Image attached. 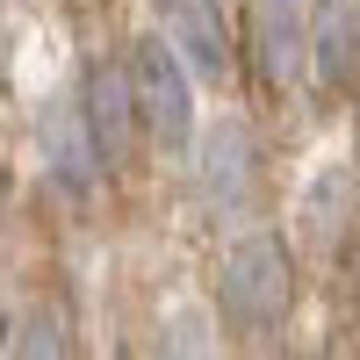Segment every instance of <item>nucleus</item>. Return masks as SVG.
Returning a JSON list of instances; mask_svg holds the SVG:
<instances>
[{
	"mask_svg": "<svg viewBox=\"0 0 360 360\" xmlns=\"http://www.w3.org/2000/svg\"><path fill=\"white\" fill-rule=\"evenodd\" d=\"M295 310V252L281 231H252L238 238V245H224L217 259V317L231 324V332L245 339H266L281 332Z\"/></svg>",
	"mask_w": 360,
	"mask_h": 360,
	"instance_id": "1",
	"label": "nucleus"
},
{
	"mask_svg": "<svg viewBox=\"0 0 360 360\" xmlns=\"http://www.w3.org/2000/svg\"><path fill=\"white\" fill-rule=\"evenodd\" d=\"M130 79H137L144 137H152L159 152H188V137H195V86H188V58H180L166 37H137V44H130Z\"/></svg>",
	"mask_w": 360,
	"mask_h": 360,
	"instance_id": "2",
	"label": "nucleus"
},
{
	"mask_svg": "<svg viewBox=\"0 0 360 360\" xmlns=\"http://www.w3.org/2000/svg\"><path fill=\"white\" fill-rule=\"evenodd\" d=\"M195 195L209 217H252L266 195V159L245 123H217L195 144Z\"/></svg>",
	"mask_w": 360,
	"mask_h": 360,
	"instance_id": "3",
	"label": "nucleus"
},
{
	"mask_svg": "<svg viewBox=\"0 0 360 360\" xmlns=\"http://www.w3.org/2000/svg\"><path fill=\"white\" fill-rule=\"evenodd\" d=\"M37 152H44V173H51L65 195H94L101 173H108L79 94H51V101H44V115H37Z\"/></svg>",
	"mask_w": 360,
	"mask_h": 360,
	"instance_id": "4",
	"label": "nucleus"
},
{
	"mask_svg": "<svg viewBox=\"0 0 360 360\" xmlns=\"http://www.w3.org/2000/svg\"><path fill=\"white\" fill-rule=\"evenodd\" d=\"M310 0H252V72L266 94H288L310 72Z\"/></svg>",
	"mask_w": 360,
	"mask_h": 360,
	"instance_id": "5",
	"label": "nucleus"
},
{
	"mask_svg": "<svg viewBox=\"0 0 360 360\" xmlns=\"http://www.w3.org/2000/svg\"><path fill=\"white\" fill-rule=\"evenodd\" d=\"M79 108H86L94 144H101V159H108V173H115V166L137 152V137H144L130 58H94V65H86V79H79Z\"/></svg>",
	"mask_w": 360,
	"mask_h": 360,
	"instance_id": "6",
	"label": "nucleus"
},
{
	"mask_svg": "<svg viewBox=\"0 0 360 360\" xmlns=\"http://www.w3.org/2000/svg\"><path fill=\"white\" fill-rule=\"evenodd\" d=\"M159 8V29H166V44L188 58V72H202V79H231V22H224V8L217 0H152Z\"/></svg>",
	"mask_w": 360,
	"mask_h": 360,
	"instance_id": "7",
	"label": "nucleus"
},
{
	"mask_svg": "<svg viewBox=\"0 0 360 360\" xmlns=\"http://www.w3.org/2000/svg\"><path fill=\"white\" fill-rule=\"evenodd\" d=\"M310 72H317L324 94H353V79H360V0H317Z\"/></svg>",
	"mask_w": 360,
	"mask_h": 360,
	"instance_id": "8",
	"label": "nucleus"
},
{
	"mask_svg": "<svg viewBox=\"0 0 360 360\" xmlns=\"http://www.w3.org/2000/svg\"><path fill=\"white\" fill-rule=\"evenodd\" d=\"M353 224H360V180H353V166H332V173H317V188H310V202H303V238L317 252H346V238H353Z\"/></svg>",
	"mask_w": 360,
	"mask_h": 360,
	"instance_id": "9",
	"label": "nucleus"
},
{
	"mask_svg": "<svg viewBox=\"0 0 360 360\" xmlns=\"http://www.w3.org/2000/svg\"><path fill=\"white\" fill-rule=\"evenodd\" d=\"M8 360H79L72 324L58 317V310H29L15 324V339H8Z\"/></svg>",
	"mask_w": 360,
	"mask_h": 360,
	"instance_id": "10",
	"label": "nucleus"
},
{
	"mask_svg": "<svg viewBox=\"0 0 360 360\" xmlns=\"http://www.w3.org/2000/svg\"><path fill=\"white\" fill-rule=\"evenodd\" d=\"M317 360H360V353H353V346H324Z\"/></svg>",
	"mask_w": 360,
	"mask_h": 360,
	"instance_id": "11",
	"label": "nucleus"
},
{
	"mask_svg": "<svg viewBox=\"0 0 360 360\" xmlns=\"http://www.w3.org/2000/svg\"><path fill=\"white\" fill-rule=\"evenodd\" d=\"M0 346H8V310H0Z\"/></svg>",
	"mask_w": 360,
	"mask_h": 360,
	"instance_id": "12",
	"label": "nucleus"
},
{
	"mask_svg": "<svg viewBox=\"0 0 360 360\" xmlns=\"http://www.w3.org/2000/svg\"><path fill=\"white\" fill-rule=\"evenodd\" d=\"M0 209H8V173H0Z\"/></svg>",
	"mask_w": 360,
	"mask_h": 360,
	"instance_id": "13",
	"label": "nucleus"
}]
</instances>
